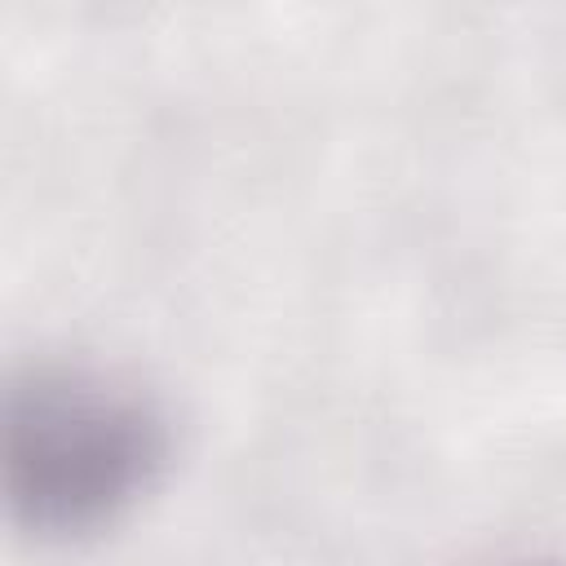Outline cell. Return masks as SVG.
<instances>
[{"label":"cell","mask_w":566,"mask_h":566,"mask_svg":"<svg viewBox=\"0 0 566 566\" xmlns=\"http://www.w3.org/2000/svg\"><path fill=\"white\" fill-rule=\"evenodd\" d=\"M172 420L128 376L31 367L4 389L0 486L9 522L44 544L119 526L164 482Z\"/></svg>","instance_id":"6da1fadb"}]
</instances>
